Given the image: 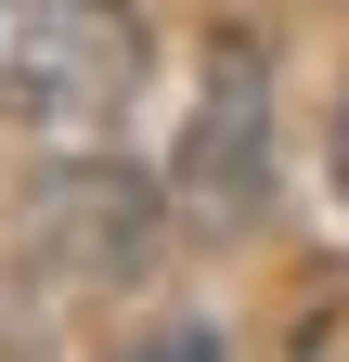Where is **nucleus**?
<instances>
[{
	"mask_svg": "<svg viewBox=\"0 0 349 362\" xmlns=\"http://www.w3.org/2000/svg\"><path fill=\"white\" fill-rule=\"evenodd\" d=\"M336 194H349V117H336Z\"/></svg>",
	"mask_w": 349,
	"mask_h": 362,
	"instance_id": "nucleus-5",
	"label": "nucleus"
},
{
	"mask_svg": "<svg viewBox=\"0 0 349 362\" xmlns=\"http://www.w3.org/2000/svg\"><path fill=\"white\" fill-rule=\"evenodd\" d=\"M285 362H349V298H336V310H311V324L285 337Z\"/></svg>",
	"mask_w": 349,
	"mask_h": 362,
	"instance_id": "nucleus-3",
	"label": "nucleus"
},
{
	"mask_svg": "<svg viewBox=\"0 0 349 362\" xmlns=\"http://www.w3.org/2000/svg\"><path fill=\"white\" fill-rule=\"evenodd\" d=\"M155 39L129 0H0V117L26 129H117Z\"/></svg>",
	"mask_w": 349,
	"mask_h": 362,
	"instance_id": "nucleus-1",
	"label": "nucleus"
},
{
	"mask_svg": "<svg viewBox=\"0 0 349 362\" xmlns=\"http://www.w3.org/2000/svg\"><path fill=\"white\" fill-rule=\"evenodd\" d=\"M194 194H207V207H259V52H220V78H207Z\"/></svg>",
	"mask_w": 349,
	"mask_h": 362,
	"instance_id": "nucleus-2",
	"label": "nucleus"
},
{
	"mask_svg": "<svg viewBox=\"0 0 349 362\" xmlns=\"http://www.w3.org/2000/svg\"><path fill=\"white\" fill-rule=\"evenodd\" d=\"M155 362H207V337H168V349H155Z\"/></svg>",
	"mask_w": 349,
	"mask_h": 362,
	"instance_id": "nucleus-4",
	"label": "nucleus"
}]
</instances>
